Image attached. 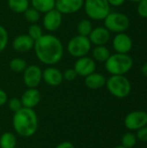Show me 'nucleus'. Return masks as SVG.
<instances>
[{
  "instance_id": "nucleus-13",
  "label": "nucleus",
  "mask_w": 147,
  "mask_h": 148,
  "mask_svg": "<svg viewBox=\"0 0 147 148\" xmlns=\"http://www.w3.org/2000/svg\"><path fill=\"white\" fill-rule=\"evenodd\" d=\"M84 5V0H55V9L62 14H73Z\"/></svg>"
},
{
  "instance_id": "nucleus-27",
  "label": "nucleus",
  "mask_w": 147,
  "mask_h": 148,
  "mask_svg": "<svg viewBox=\"0 0 147 148\" xmlns=\"http://www.w3.org/2000/svg\"><path fill=\"white\" fill-rule=\"evenodd\" d=\"M28 35L36 42V40H38L43 34H42V28L36 24V23H32L29 27V33Z\"/></svg>"
},
{
  "instance_id": "nucleus-38",
  "label": "nucleus",
  "mask_w": 147,
  "mask_h": 148,
  "mask_svg": "<svg viewBox=\"0 0 147 148\" xmlns=\"http://www.w3.org/2000/svg\"><path fill=\"white\" fill-rule=\"evenodd\" d=\"M114 148H126V147H124L123 146H119V147H114Z\"/></svg>"
},
{
  "instance_id": "nucleus-30",
  "label": "nucleus",
  "mask_w": 147,
  "mask_h": 148,
  "mask_svg": "<svg viewBox=\"0 0 147 148\" xmlns=\"http://www.w3.org/2000/svg\"><path fill=\"white\" fill-rule=\"evenodd\" d=\"M137 12L141 17L147 18V0H141L138 3Z\"/></svg>"
},
{
  "instance_id": "nucleus-12",
  "label": "nucleus",
  "mask_w": 147,
  "mask_h": 148,
  "mask_svg": "<svg viewBox=\"0 0 147 148\" xmlns=\"http://www.w3.org/2000/svg\"><path fill=\"white\" fill-rule=\"evenodd\" d=\"M43 27L49 31L57 30L62 23V14L55 8L45 13L43 17Z\"/></svg>"
},
{
  "instance_id": "nucleus-25",
  "label": "nucleus",
  "mask_w": 147,
  "mask_h": 148,
  "mask_svg": "<svg viewBox=\"0 0 147 148\" xmlns=\"http://www.w3.org/2000/svg\"><path fill=\"white\" fill-rule=\"evenodd\" d=\"M25 19L31 23H36L40 19V12L33 7H29L24 12Z\"/></svg>"
},
{
  "instance_id": "nucleus-5",
  "label": "nucleus",
  "mask_w": 147,
  "mask_h": 148,
  "mask_svg": "<svg viewBox=\"0 0 147 148\" xmlns=\"http://www.w3.org/2000/svg\"><path fill=\"white\" fill-rule=\"evenodd\" d=\"M83 6L88 16L93 20H104L111 12L107 0H84Z\"/></svg>"
},
{
  "instance_id": "nucleus-14",
  "label": "nucleus",
  "mask_w": 147,
  "mask_h": 148,
  "mask_svg": "<svg viewBox=\"0 0 147 148\" xmlns=\"http://www.w3.org/2000/svg\"><path fill=\"white\" fill-rule=\"evenodd\" d=\"M88 38L91 43L94 44L95 46L105 45L109 42L111 38V34L107 28L99 26L92 29L91 33L88 36Z\"/></svg>"
},
{
  "instance_id": "nucleus-34",
  "label": "nucleus",
  "mask_w": 147,
  "mask_h": 148,
  "mask_svg": "<svg viewBox=\"0 0 147 148\" xmlns=\"http://www.w3.org/2000/svg\"><path fill=\"white\" fill-rule=\"evenodd\" d=\"M55 148H75V146L69 141H63L58 144Z\"/></svg>"
},
{
  "instance_id": "nucleus-36",
  "label": "nucleus",
  "mask_w": 147,
  "mask_h": 148,
  "mask_svg": "<svg viewBox=\"0 0 147 148\" xmlns=\"http://www.w3.org/2000/svg\"><path fill=\"white\" fill-rule=\"evenodd\" d=\"M141 72H142V74H143L145 76H146L147 77V62L146 63L143 64V66H142V68H141Z\"/></svg>"
},
{
  "instance_id": "nucleus-16",
  "label": "nucleus",
  "mask_w": 147,
  "mask_h": 148,
  "mask_svg": "<svg viewBox=\"0 0 147 148\" xmlns=\"http://www.w3.org/2000/svg\"><path fill=\"white\" fill-rule=\"evenodd\" d=\"M42 79L48 85L52 87H56L62 82L63 75L62 73L58 69L54 67H49L43 70Z\"/></svg>"
},
{
  "instance_id": "nucleus-11",
  "label": "nucleus",
  "mask_w": 147,
  "mask_h": 148,
  "mask_svg": "<svg viewBox=\"0 0 147 148\" xmlns=\"http://www.w3.org/2000/svg\"><path fill=\"white\" fill-rule=\"evenodd\" d=\"M113 48L116 53L128 54L133 48V40L125 32L118 33L113 39Z\"/></svg>"
},
{
  "instance_id": "nucleus-24",
  "label": "nucleus",
  "mask_w": 147,
  "mask_h": 148,
  "mask_svg": "<svg viewBox=\"0 0 147 148\" xmlns=\"http://www.w3.org/2000/svg\"><path fill=\"white\" fill-rule=\"evenodd\" d=\"M27 62L22 58H14L10 62V68L13 72L21 73L25 70L27 68Z\"/></svg>"
},
{
  "instance_id": "nucleus-32",
  "label": "nucleus",
  "mask_w": 147,
  "mask_h": 148,
  "mask_svg": "<svg viewBox=\"0 0 147 148\" xmlns=\"http://www.w3.org/2000/svg\"><path fill=\"white\" fill-rule=\"evenodd\" d=\"M137 138L141 141H147V127L145 126L139 129H138L137 132Z\"/></svg>"
},
{
  "instance_id": "nucleus-7",
  "label": "nucleus",
  "mask_w": 147,
  "mask_h": 148,
  "mask_svg": "<svg viewBox=\"0 0 147 148\" xmlns=\"http://www.w3.org/2000/svg\"><path fill=\"white\" fill-rule=\"evenodd\" d=\"M91 45L92 43L88 36L78 35L69 40L67 45V49L72 56L80 58L86 56L89 53Z\"/></svg>"
},
{
  "instance_id": "nucleus-28",
  "label": "nucleus",
  "mask_w": 147,
  "mask_h": 148,
  "mask_svg": "<svg viewBox=\"0 0 147 148\" xmlns=\"http://www.w3.org/2000/svg\"><path fill=\"white\" fill-rule=\"evenodd\" d=\"M9 36L7 30L0 25V53L6 48V45L8 43Z\"/></svg>"
},
{
  "instance_id": "nucleus-37",
  "label": "nucleus",
  "mask_w": 147,
  "mask_h": 148,
  "mask_svg": "<svg viewBox=\"0 0 147 148\" xmlns=\"http://www.w3.org/2000/svg\"><path fill=\"white\" fill-rule=\"evenodd\" d=\"M131 2H133V3H139V2H140L141 0H130Z\"/></svg>"
},
{
  "instance_id": "nucleus-18",
  "label": "nucleus",
  "mask_w": 147,
  "mask_h": 148,
  "mask_svg": "<svg viewBox=\"0 0 147 148\" xmlns=\"http://www.w3.org/2000/svg\"><path fill=\"white\" fill-rule=\"evenodd\" d=\"M106 77L100 73H92L85 78V84L90 89H99L106 85Z\"/></svg>"
},
{
  "instance_id": "nucleus-1",
  "label": "nucleus",
  "mask_w": 147,
  "mask_h": 148,
  "mask_svg": "<svg viewBox=\"0 0 147 148\" xmlns=\"http://www.w3.org/2000/svg\"><path fill=\"white\" fill-rule=\"evenodd\" d=\"M35 53L40 62L47 65L59 62L63 56V45L59 38L53 35H42L34 44Z\"/></svg>"
},
{
  "instance_id": "nucleus-2",
  "label": "nucleus",
  "mask_w": 147,
  "mask_h": 148,
  "mask_svg": "<svg viewBox=\"0 0 147 148\" xmlns=\"http://www.w3.org/2000/svg\"><path fill=\"white\" fill-rule=\"evenodd\" d=\"M12 125L15 132L24 138L33 136L38 128V117L33 108H22L14 114Z\"/></svg>"
},
{
  "instance_id": "nucleus-23",
  "label": "nucleus",
  "mask_w": 147,
  "mask_h": 148,
  "mask_svg": "<svg viewBox=\"0 0 147 148\" xmlns=\"http://www.w3.org/2000/svg\"><path fill=\"white\" fill-rule=\"evenodd\" d=\"M93 29V24L88 19H82L77 24V31L81 36H88Z\"/></svg>"
},
{
  "instance_id": "nucleus-15",
  "label": "nucleus",
  "mask_w": 147,
  "mask_h": 148,
  "mask_svg": "<svg viewBox=\"0 0 147 148\" xmlns=\"http://www.w3.org/2000/svg\"><path fill=\"white\" fill-rule=\"evenodd\" d=\"M21 101L23 108H34L36 107L41 101V93L36 88H28L22 95Z\"/></svg>"
},
{
  "instance_id": "nucleus-4",
  "label": "nucleus",
  "mask_w": 147,
  "mask_h": 148,
  "mask_svg": "<svg viewBox=\"0 0 147 148\" xmlns=\"http://www.w3.org/2000/svg\"><path fill=\"white\" fill-rule=\"evenodd\" d=\"M106 86L110 94L117 98L126 97L132 89L130 81L125 75H112L106 82Z\"/></svg>"
},
{
  "instance_id": "nucleus-26",
  "label": "nucleus",
  "mask_w": 147,
  "mask_h": 148,
  "mask_svg": "<svg viewBox=\"0 0 147 148\" xmlns=\"http://www.w3.org/2000/svg\"><path fill=\"white\" fill-rule=\"evenodd\" d=\"M136 145V136L132 133L126 134L121 140V146L126 148H132Z\"/></svg>"
},
{
  "instance_id": "nucleus-19",
  "label": "nucleus",
  "mask_w": 147,
  "mask_h": 148,
  "mask_svg": "<svg viewBox=\"0 0 147 148\" xmlns=\"http://www.w3.org/2000/svg\"><path fill=\"white\" fill-rule=\"evenodd\" d=\"M92 56L94 61L98 62H105L111 56V53L105 45H98L94 48Z\"/></svg>"
},
{
  "instance_id": "nucleus-29",
  "label": "nucleus",
  "mask_w": 147,
  "mask_h": 148,
  "mask_svg": "<svg viewBox=\"0 0 147 148\" xmlns=\"http://www.w3.org/2000/svg\"><path fill=\"white\" fill-rule=\"evenodd\" d=\"M8 106L11 112H13L14 114L16 113L17 111H19L22 108H23V104L20 99L18 98H12L8 102Z\"/></svg>"
},
{
  "instance_id": "nucleus-6",
  "label": "nucleus",
  "mask_w": 147,
  "mask_h": 148,
  "mask_svg": "<svg viewBox=\"0 0 147 148\" xmlns=\"http://www.w3.org/2000/svg\"><path fill=\"white\" fill-rule=\"evenodd\" d=\"M104 27L116 34L125 32L130 26L129 17L121 12H110L104 19Z\"/></svg>"
},
{
  "instance_id": "nucleus-3",
  "label": "nucleus",
  "mask_w": 147,
  "mask_h": 148,
  "mask_svg": "<svg viewBox=\"0 0 147 148\" xmlns=\"http://www.w3.org/2000/svg\"><path fill=\"white\" fill-rule=\"evenodd\" d=\"M133 65V60L128 54L115 53L105 62L106 70L112 75H125Z\"/></svg>"
},
{
  "instance_id": "nucleus-22",
  "label": "nucleus",
  "mask_w": 147,
  "mask_h": 148,
  "mask_svg": "<svg viewBox=\"0 0 147 148\" xmlns=\"http://www.w3.org/2000/svg\"><path fill=\"white\" fill-rule=\"evenodd\" d=\"M29 0H8L9 8L16 13H23L29 6Z\"/></svg>"
},
{
  "instance_id": "nucleus-33",
  "label": "nucleus",
  "mask_w": 147,
  "mask_h": 148,
  "mask_svg": "<svg viewBox=\"0 0 147 148\" xmlns=\"http://www.w3.org/2000/svg\"><path fill=\"white\" fill-rule=\"evenodd\" d=\"M8 101V96H7V94L0 88V107L4 105Z\"/></svg>"
},
{
  "instance_id": "nucleus-10",
  "label": "nucleus",
  "mask_w": 147,
  "mask_h": 148,
  "mask_svg": "<svg viewBox=\"0 0 147 148\" xmlns=\"http://www.w3.org/2000/svg\"><path fill=\"white\" fill-rule=\"evenodd\" d=\"M96 69V63L94 59L88 56H82L77 59L75 63L74 69L78 75L86 77L94 73Z\"/></svg>"
},
{
  "instance_id": "nucleus-8",
  "label": "nucleus",
  "mask_w": 147,
  "mask_h": 148,
  "mask_svg": "<svg viewBox=\"0 0 147 148\" xmlns=\"http://www.w3.org/2000/svg\"><path fill=\"white\" fill-rule=\"evenodd\" d=\"M42 80V71L37 65L27 66L23 71V82L29 88H36Z\"/></svg>"
},
{
  "instance_id": "nucleus-9",
  "label": "nucleus",
  "mask_w": 147,
  "mask_h": 148,
  "mask_svg": "<svg viewBox=\"0 0 147 148\" xmlns=\"http://www.w3.org/2000/svg\"><path fill=\"white\" fill-rule=\"evenodd\" d=\"M125 126L130 130H138L147 124V113L144 111H134L125 118Z\"/></svg>"
},
{
  "instance_id": "nucleus-39",
  "label": "nucleus",
  "mask_w": 147,
  "mask_h": 148,
  "mask_svg": "<svg viewBox=\"0 0 147 148\" xmlns=\"http://www.w3.org/2000/svg\"><path fill=\"white\" fill-rule=\"evenodd\" d=\"M0 131H1V125H0Z\"/></svg>"
},
{
  "instance_id": "nucleus-35",
  "label": "nucleus",
  "mask_w": 147,
  "mask_h": 148,
  "mask_svg": "<svg viewBox=\"0 0 147 148\" xmlns=\"http://www.w3.org/2000/svg\"><path fill=\"white\" fill-rule=\"evenodd\" d=\"M107 2L109 3L110 6L119 7V6L122 5L126 2V0H107Z\"/></svg>"
},
{
  "instance_id": "nucleus-31",
  "label": "nucleus",
  "mask_w": 147,
  "mask_h": 148,
  "mask_svg": "<svg viewBox=\"0 0 147 148\" xmlns=\"http://www.w3.org/2000/svg\"><path fill=\"white\" fill-rule=\"evenodd\" d=\"M62 75H63V79L68 81V82L74 81L78 76L77 73L75 72V70L74 69H66L62 73Z\"/></svg>"
},
{
  "instance_id": "nucleus-17",
  "label": "nucleus",
  "mask_w": 147,
  "mask_h": 148,
  "mask_svg": "<svg viewBox=\"0 0 147 148\" xmlns=\"http://www.w3.org/2000/svg\"><path fill=\"white\" fill-rule=\"evenodd\" d=\"M35 41L29 35H19L12 42L13 49L17 52H27L34 48Z\"/></svg>"
},
{
  "instance_id": "nucleus-20",
  "label": "nucleus",
  "mask_w": 147,
  "mask_h": 148,
  "mask_svg": "<svg viewBox=\"0 0 147 148\" xmlns=\"http://www.w3.org/2000/svg\"><path fill=\"white\" fill-rule=\"evenodd\" d=\"M31 4L39 12L47 13L55 8V0H31Z\"/></svg>"
},
{
  "instance_id": "nucleus-21",
  "label": "nucleus",
  "mask_w": 147,
  "mask_h": 148,
  "mask_svg": "<svg viewBox=\"0 0 147 148\" xmlns=\"http://www.w3.org/2000/svg\"><path fill=\"white\" fill-rule=\"evenodd\" d=\"M16 137L11 132H5L0 137V148H15Z\"/></svg>"
}]
</instances>
